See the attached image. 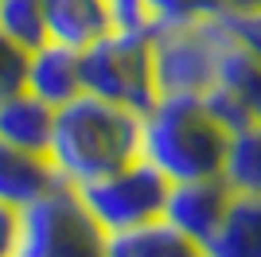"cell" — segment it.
I'll use <instances>...</instances> for the list:
<instances>
[{"instance_id":"obj_1","label":"cell","mask_w":261,"mask_h":257,"mask_svg":"<svg viewBox=\"0 0 261 257\" xmlns=\"http://www.w3.org/2000/svg\"><path fill=\"white\" fill-rule=\"evenodd\" d=\"M141 156V113L101 101L94 94H78L74 101L55 109L47 164L55 179L66 187L109 175Z\"/></svg>"},{"instance_id":"obj_2","label":"cell","mask_w":261,"mask_h":257,"mask_svg":"<svg viewBox=\"0 0 261 257\" xmlns=\"http://www.w3.org/2000/svg\"><path fill=\"white\" fill-rule=\"evenodd\" d=\"M230 128L199 94H164L141 113V160H148L168 183L207 179L222 171Z\"/></svg>"},{"instance_id":"obj_3","label":"cell","mask_w":261,"mask_h":257,"mask_svg":"<svg viewBox=\"0 0 261 257\" xmlns=\"http://www.w3.org/2000/svg\"><path fill=\"white\" fill-rule=\"evenodd\" d=\"M82 90L133 113H148L160 101L152 35L109 32L82 51Z\"/></svg>"},{"instance_id":"obj_4","label":"cell","mask_w":261,"mask_h":257,"mask_svg":"<svg viewBox=\"0 0 261 257\" xmlns=\"http://www.w3.org/2000/svg\"><path fill=\"white\" fill-rule=\"evenodd\" d=\"M12 257H106V230L86 214L74 187L55 183L20 207Z\"/></svg>"},{"instance_id":"obj_5","label":"cell","mask_w":261,"mask_h":257,"mask_svg":"<svg viewBox=\"0 0 261 257\" xmlns=\"http://www.w3.org/2000/svg\"><path fill=\"white\" fill-rule=\"evenodd\" d=\"M230 23L226 16L207 20L168 23L152 32V59H156V86L164 94H207L218 78L222 51L230 47Z\"/></svg>"},{"instance_id":"obj_6","label":"cell","mask_w":261,"mask_h":257,"mask_svg":"<svg viewBox=\"0 0 261 257\" xmlns=\"http://www.w3.org/2000/svg\"><path fill=\"white\" fill-rule=\"evenodd\" d=\"M168 187L172 183L164 179L160 171L148 160L125 164V168L98 175V179L74 187L86 214L106 230V234H121V230H133V226H144L152 218H164V203H168Z\"/></svg>"},{"instance_id":"obj_7","label":"cell","mask_w":261,"mask_h":257,"mask_svg":"<svg viewBox=\"0 0 261 257\" xmlns=\"http://www.w3.org/2000/svg\"><path fill=\"white\" fill-rule=\"evenodd\" d=\"M203 101L215 109V117L230 133L242 125H261V63L238 39H230V47L222 51L218 78L203 94Z\"/></svg>"},{"instance_id":"obj_8","label":"cell","mask_w":261,"mask_h":257,"mask_svg":"<svg viewBox=\"0 0 261 257\" xmlns=\"http://www.w3.org/2000/svg\"><path fill=\"white\" fill-rule=\"evenodd\" d=\"M234 191L226 187L222 175H207V179H184L168 187V203H164V218L184 230L191 242H207L218 230L222 214H226Z\"/></svg>"},{"instance_id":"obj_9","label":"cell","mask_w":261,"mask_h":257,"mask_svg":"<svg viewBox=\"0 0 261 257\" xmlns=\"http://www.w3.org/2000/svg\"><path fill=\"white\" fill-rule=\"evenodd\" d=\"M23 90L55 109L74 101L78 94H86L82 90V51L51 43V39L43 47L28 51V59H23Z\"/></svg>"},{"instance_id":"obj_10","label":"cell","mask_w":261,"mask_h":257,"mask_svg":"<svg viewBox=\"0 0 261 257\" xmlns=\"http://www.w3.org/2000/svg\"><path fill=\"white\" fill-rule=\"evenodd\" d=\"M43 20L47 39L74 51H86L90 43L113 32L109 0H43Z\"/></svg>"},{"instance_id":"obj_11","label":"cell","mask_w":261,"mask_h":257,"mask_svg":"<svg viewBox=\"0 0 261 257\" xmlns=\"http://www.w3.org/2000/svg\"><path fill=\"white\" fill-rule=\"evenodd\" d=\"M51 125H55V106L39 101L28 90H12L4 101H0V140L12 144V148L35 152V156H47V144H51Z\"/></svg>"},{"instance_id":"obj_12","label":"cell","mask_w":261,"mask_h":257,"mask_svg":"<svg viewBox=\"0 0 261 257\" xmlns=\"http://www.w3.org/2000/svg\"><path fill=\"white\" fill-rule=\"evenodd\" d=\"M203 257H261V195H234Z\"/></svg>"},{"instance_id":"obj_13","label":"cell","mask_w":261,"mask_h":257,"mask_svg":"<svg viewBox=\"0 0 261 257\" xmlns=\"http://www.w3.org/2000/svg\"><path fill=\"white\" fill-rule=\"evenodd\" d=\"M106 257H203V246L168 218H152L121 234H106Z\"/></svg>"},{"instance_id":"obj_14","label":"cell","mask_w":261,"mask_h":257,"mask_svg":"<svg viewBox=\"0 0 261 257\" xmlns=\"http://www.w3.org/2000/svg\"><path fill=\"white\" fill-rule=\"evenodd\" d=\"M55 171L47 164V156L12 148L0 140V203L8 207H28L32 199H39L43 191L55 187Z\"/></svg>"},{"instance_id":"obj_15","label":"cell","mask_w":261,"mask_h":257,"mask_svg":"<svg viewBox=\"0 0 261 257\" xmlns=\"http://www.w3.org/2000/svg\"><path fill=\"white\" fill-rule=\"evenodd\" d=\"M218 175L234 195H261V125H242L230 133Z\"/></svg>"},{"instance_id":"obj_16","label":"cell","mask_w":261,"mask_h":257,"mask_svg":"<svg viewBox=\"0 0 261 257\" xmlns=\"http://www.w3.org/2000/svg\"><path fill=\"white\" fill-rule=\"evenodd\" d=\"M0 35L23 55L47 43L43 0H0Z\"/></svg>"},{"instance_id":"obj_17","label":"cell","mask_w":261,"mask_h":257,"mask_svg":"<svg viewBox=\"0 0 261 257\" xmlns=\"http://www.w3.org/2000/svg\"><path fill=\"white\" fill-rule=\"evenodd\" d=\"M156 16V32L168 23H187V20H207V16H222L218 0H148Z\"/></svg>"},{"instance_id":"obj_18","label":"cell","mask_w":261,"mask_h":257,"mask_svg":"<svg viewBox=\"0 0 261 257\" xmlns=\"http://www.w3.org/2000/svg\"><path fill=\"white\" fill-rule=\"evenodd\" d=\"M109 20H113V32H156V16L148 0H109Z\"/></svg>"},{"instance_id":"obj_19","label":"cell","mask_w":261,"mask_h":257,"mask_svg":"<svg viewBox=\"0 0 261 257\" xmlns=\"http://www.w3.org/2000/svg\"><path fill=\"white\" fill-rule=\"evenodd\" d=\"M23 59H28V55L0 35V101H4L12 90L23 86Z\"/></svg>"},{"instance_id":"obj_20","label":"cell","mask_w":261,"mask_h":257,"mask_svg":"<svg viewBox=\"0 0 261 257\" xmlns=\"http://www.w3.org/2000/svg\"><path fill=\"white\" fill-rule=\"evenodd\" d=\"M226 23H230V32H234V39L261 63V12H250V16H226Z\"/></svg>"},{"instance_id":"obj_21","label":"cell","mask_w":261,"mask_h":257,"mask_svg":"<svg viewBox=\"0 0 261 257\" xmlns=\"http://www.w3.org/2000/svg\"><path fill=\"white\" fill-rule=\"evenodd\" d=\"M16 230H20V207L0 203V257H12V249H16Z\"/></svg>"},{"instance_id":"obj_22","label":"cell","mask_w":261,"mask_h":257,"mask_svg":"<svg viewBox=\"0 0 261 257\" xmlns=\"http://www.w3.org/2000/svg\"><path fill=\"white\" fill-rule=\"evenodd\" d=\"M222 16H250V12H261V0H218Z\"/></svg>"}]
</instances>
